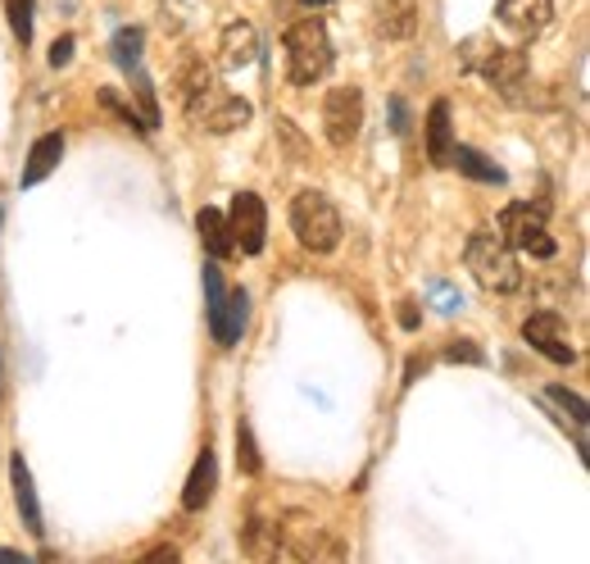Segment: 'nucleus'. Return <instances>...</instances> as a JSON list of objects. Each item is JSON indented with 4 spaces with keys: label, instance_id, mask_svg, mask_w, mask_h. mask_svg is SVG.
<instances>
[{
    "label": "nucleus",
    "instance_id": "30",
    "mask_svg": "<svg viewBox=\"0 0 590 564\" xmlns=\"http://www.w3.org/2000/svg\"><path fill=\"white\" fill-rule=\"evenodd\" d=\"M305 6H327V0H305Z\"/></svg>",
    "mask_w": 590,
    "mask_h": 564
},
{
    "label": "nucleus",
    "instance_id": "2",
    "mask_svg": "<svg viewBox=\"0 0 590 564\" xmlns=\"http://www.w3.org/2000/svg\"><path fill=\"white\" fill-rule=\"evenodd\" d=\"M459 60H464V69L481 73L490 87H500L505 97H513V91L527 82V56L513 51V46H500L496 37H486V32H472L459 46Z\"/></svg>",
    "mask_w": 590,
    "mask_h": 564
},
{
    "label": "nucleus",
    "instance_id": "26",
    "mask_svg": "<svg viewBox=\"0 0 590 564\" xmlns=\"http://www.w3.org/2000/svg\"><path fill=\"white\" fill-rule=\"evenodd\" d=\"M431 296H436V305L446 310V314H455V310H464V296L450 288V282H431Z\"/></svg>",
    "mask_w": 590,
    "mask_h": 564
},
{
    "label": "nucleus",
    "instance_id": "6",
    "mask_svg": "<svg viewBox=\"0 0 590 564\" xmlns=\"http://www.w3.org/2000/svg\"><path fill=\"white\" fill-rule=\"evenodd\" d=\"M500 238L513 246V251H527V255H540L550 260L555 255V238L546 228V210L531 205V201H518L500 214Z\"/></svg>",
    "mask_w": 590,
    "mask_h": 564
},
{
    "label": "nucleus",
    "instance_id": "7",
    "mask_svg": "<svg viewBox=\"0 0 590 564\" xmlns=\"http://www.w3.org/2000/svg\"><path fill=\"white\" fill-rule=\"evenodd\" d=\"M364 128V91L359 87H332L323 101V132L336 151H346L359 141Z\"/></svg>",
    "mask_w": 590,
    "mask_h": 564
},
{
    "label": "nucleus",
    "instance_id": "1",
    "mask_svg": "<svg viewBox=\"0 0 590 564\" xmlns=\"http://www.w3.org/2000/svg\"><path fill=\"white\" fill-rule=\"evenodd\" d=\"M464 260H468V273L481 282L486 292L509 296V292H518V288H522V264H518L513 246L500 238V232H490V228L472 232Z\"/></svg>",
    "mask_w": 590,
    "mask_h": 564
},
{
    "label": "nucleus",
    "instance_id": "4",
    "mask_svg": "<svg viewBox=\"0 0 590 564\" xmlns=\"http://www.w3.org/2000/svg\"><path fill=\"white\" fill-rule=\"evenodd\" d=\"M291 228L301 246H309L314 255H327L340 242V214L323 192H301L291 201Z\"/></svg>",
    "mask_w": 590,
    "mask_h": 564
},
{
    "label": "nucleus",
    "instance_id": "13",
    "mask_svg": "<svg viewBox=\"0 0 590 564\" xmlns=\"http://www.w3.org/2000/svg\"><path fill=\"white\" fill-rule=\"evenodd\" d=\"M455 155V123H450V101H436L427 114V160L436 169H450Z\"/></svg>",
    "mask_w": 590,
    "mask_h": 564
},
{
    "label": "nucleus",
    "instance_id": "10",
    "mask_svg": "<svg viewBox=\"0 0 590 564\" xmlns=\"http://www.w3.org/2000/svg\"><path fill=\"white\" fill-rule=\"evenodd\" d=\"M550 14H555V0H500V6H496V19L522 41L546 32Z\"/></svg>",
    "mask_w": 590,
    "mask_h": 564
},
{
    "label": "nucleus",
    "instance_id": "28",
    "mask_svg": "<svg viewBox=\"0 0 590 564\" xmlns=\"http://www.w3.org/2000/svg\"><path fill=\"white\" fill-rule=\"evenodd\" d=\"M446 355H450V360H468V364H481V360H486L472 342H450V351H446Z\"/></svg>",
    "mask_w": 590,
    "mask_h": 564
},
{
    "label": "nucleus",
    "instance_id": "11",
    "mask_svg": "<svg viewBox=\"0 0 590 564\" xmlns=\"http://www.w3.org/2000/svg\"><path fill=\"white\" fill-rule=\"evenodd\" d=\"M245 319H251V296L241 288L236 292H223V305L210 314V333L218 346H236L241 333H245Z\"/></svg>",
    "mask_w": 590,
    "mask_h": 564
},
{
    "label": "nucleus",
    "instance_id": "15",
    "mask_svg": "<svg viewBox=\"0 0 590 564\" xmlns=\"http://www.w3.org/2000/svg\"><path fill=\"white\" fill-rule=\"evenodd\" d=\"M60 155H64V132H45V137H37L32 141V151H28V164H23V187H37L41 178H51L55 173V164H60Z\"/></svg>",
    "mask_w": 590,
    "mask_h": 564
},
{
    "label": "nucleus",
    "instance_id": "19",
    "mask_svg": "<svg viewBox=\"0 0 590 564\" xmlns=\"http://www.w3.org/2000/svg\"><path fill=\"white\" fill-rule=\"evenodd\" d=\"M450 164H459L468 178H477V182H505V169L500 164H490L481 151H472V147H455V155H450Z\"/></svg>",
    "mask_w": 590,
    "mask_h": 564
},
{
    "label": "nucleus",
    "instance_id": "22",
    "mask_svg": "<svg viewBox=\"0 0 590 564\" xmlns=\"http://www.w3.org/2000/svg\"><path fill=\"white\" fill-rule=\"evenodd\" d=\"M141 46H145L141 28H119V32H114V64H119L123 73L141 64Z\"/></svg>",
    "mask_w": 590,
    "mask_h": 564
},
{
    "label": "nucleus",
    "instance_id": "5",
    "mask_svg": "<svg viewBox=\"0 0 590 564\" xmlns=\"http://www.w3.org/2000/svg\"><path fill=\"white\" fill-rule=\"evenodd\" d=\"M186 114L201 123L205 132H236V128H245L255 119V110H251V101H241V97H232L227 87H205V91H195V97L186 101Z\"/></svg>",
    "mask_w": 590,
    "mask_h": 564
},
{
    "label": "nucleus",
    "instance_id": "20",
    "mask_svg": "<svg viewBox=\"0 0 590 564\" xmlns=\"http://www.w3.org/2000/svg\"><path fill=\"white\" fill-rule=\"evenodd\" d=\"M205 87H210V64L195 60V56H186L182 69H177V97H182V105L195 97V91H205Z\"/></svg>",
    "mask_w": 590,
    "mask_h": 564
},
{
    "label": "nucleus",
    "instance_id": "8",
    "mask_svg": "<svg viewBox=\"0 0 590 564\" xmlns=\"http://www.w3.org/2000/svg\"><path fill=\"white\" fill-rule=\"evenodd\" d=\"M227 228H232V242L241 255H260L268 242V210L255 192H236L232 210H227Z\"/></svg>",
    "mask_w": 590,
    "mask_h": 564
},
{
    "label": "nucleus",
    "instance_id": "25",
    "mask_svg": "<svg viewBox=\"0 0 590 564\" xmlns=\"http://www.w3.org/2000/svg\"><path fill=\"white\" fill-rule=\"evenodd\" d=\"M6 14H10V32L14 41H32V0H6Z\"/></svg>",
    "mask_w": 590,
    "mask_h": 564
},
{
    "label": "nucleus",
    "instance_id": "18",
    "mask_svg": "<svg viewBox=\"0 0 590 564\" xmlns=\"http://www.w3.org/2000/svg\"><path fill=\"white\" fill-rule=\"evenodd\" d=\"M10 479H14V501H19V514H23V524H28V533H45L41 528V505H37V492H32V474H28V464H23V455H14V464H10Z\"/></svg>",
    "mask_w": 590,
    "mask_h": 564
},
{
    "label": "nucleus",
    "instance_id": "12",
    "mask_svg": "<svg viewBox=\"0 0 590 564\" xmlns=\"http://www.w3.org/2000/svg\"><path fill=\"white\" fill-rule=\"evenodd\" d=\"M214 487H218V460H214V451L205 446L201 455H195V464H191V479H186V487H182V505H186V510H205V505L214 501Z\"/></svg>",
    "mask_w": 590,
    "mask_h": 564
},
{
    "label": "nucleus",
    "instance_id": "21",
    "mask_svg": "<svg viewBox=\"0 0 590 564\" xmlns=\"http://www.w3.org/2000/svg\"><path fill=\"white\" fill-rule=\"evenodd\" d=\"M241 551H245V555H255V560L277 555V528L264 524V520H255L251 528H245V537H241Z\"/></svg>",
    "mask_w": 590,
    "mask_h": 564
},
{
    "label": "nucleus",
    "instance_id": "27",
    "mask_svg": "<svg viewBox=\"0 0 590 564\" xmlns=\"http://www.w3.org/2000/svg\"><path fill=\"white\" fill-rule=\"evenodd\" d=\"M73 60V37H55V46H51V69H64Z\"/></svg>",
    "mask_w": 590,
    "mask_h": 564
},
{
    "label": "nucleus",
    "instance_id": "24",
    "mask_svg": "<svg viewBox=\"0 0 590 564\" xmlns=\"http://www.w3.org/2000/svg\"><path fill=\"white\" fill-rule=\"evenodd\" d=\"M546 401L559 405L563 414H572V429L586 433V401H581V396H572V392H563V387H546Z\"/></svg>",
    "mask_w": 590,
    "mask_h": 564
},
{
    "label": "nucleus",
    "instance_id": "14",
    "mask_svg": "<svg viewBox=\"0 0 590 564\" xmlns=\"http://www.w3.org/2000/svg\"><path fill=\"white\" fill-rule=\"evenodd\" d=\"M218 56H223V69H245L260 60V32L251 23H227L223 28V41H218Z\"/></svg>",
    "mask_w": 590,
    "mask_h": 564
},
{
    "label": "nucleus",
    "instance_id": "3",
    "mask_svg": "<svg viewBox=\"0 0 590 564\" xmlns=\"http://www.w3.org/2000/svg\"><path fill=\"white\" fill-rule=\"evenodd\" d=\"M332 69V37L323 19H295L286 28V78L295 87H314Z\"/></svg>",
    "mask_w": 590,
    "mask_h": 564
},
{
    "label": "nucleus",
    "instance_id": "23",
    "mask_svg": "<svg viewBox=\"0 0 590 564\" xmlns=\"http://www.w3.org/2000/svg\"><path fill=\"white\" fill-rule=\"evenodd\" d=\"M236 464H241V474H260V446H255V433H251V423H236Z\"/></svg>",
    "mask_w": 590,
    "mask_h": 564
},
{
    "label": "nucleus",
    "instance_id": "9",
    "mask_svg": "<svg viewBox=\"0 0 590 564\" xmlns=\"http://www.w3.org/2000/svg\"><path fill=\"white\" fill-rule=\"evenodd\" d=\"M522 338H527V346H536L546 360H555V364H572L577 360V346H572V338H568V323L555 314V310H536L527 323H522Z\"/></svg>",
    "mask_w": 590,
    "mask_h": 564
},
{
    "label": "nucleus",
    "instance_id": "29",
    "mask_svg": "<svg viewBox=\"0 0 590 564\" xmlns=\"http://www.w3.org/2000/svg\"><path fill=\"white\" fill-rule=\"evenodd\" d=\"M400 328H409V333L418 328V314H414V305H400Z\"/></svg>",
    "mask_w": 590,
    "mask_h": 564
},
{
    "label": "nucleus",
    "instance_id": "17",
    "mask_svg": "<svg viewBox=\"0 0 590 564\" xmlns=\"http://www.w3.org/2000/svg\"><path fill=\"white\" fill-rule=\"evenodd\" d=\"M195 228H201V242H205V251H210L214 260H232V255H236L227 214H218V210H201V214H195Z\"/></svg>",
    "mask_w": 590,
    "mask_h": 564
},
{
    "label": "nucleus",
    "instance_id": "16",
    "mask_svg": "<svg viewBox=\"0 0 590 564\" xmlns=\"http://www.w3.org/2000/svg\"><path fill=\"white\" fill-rule=\"evenodd\" d=\"M418 28V0H377V32L390 41H405Z\"/></svg>",
    "mask_w": 590,
    "mask_h": 564
}]
</instances>
